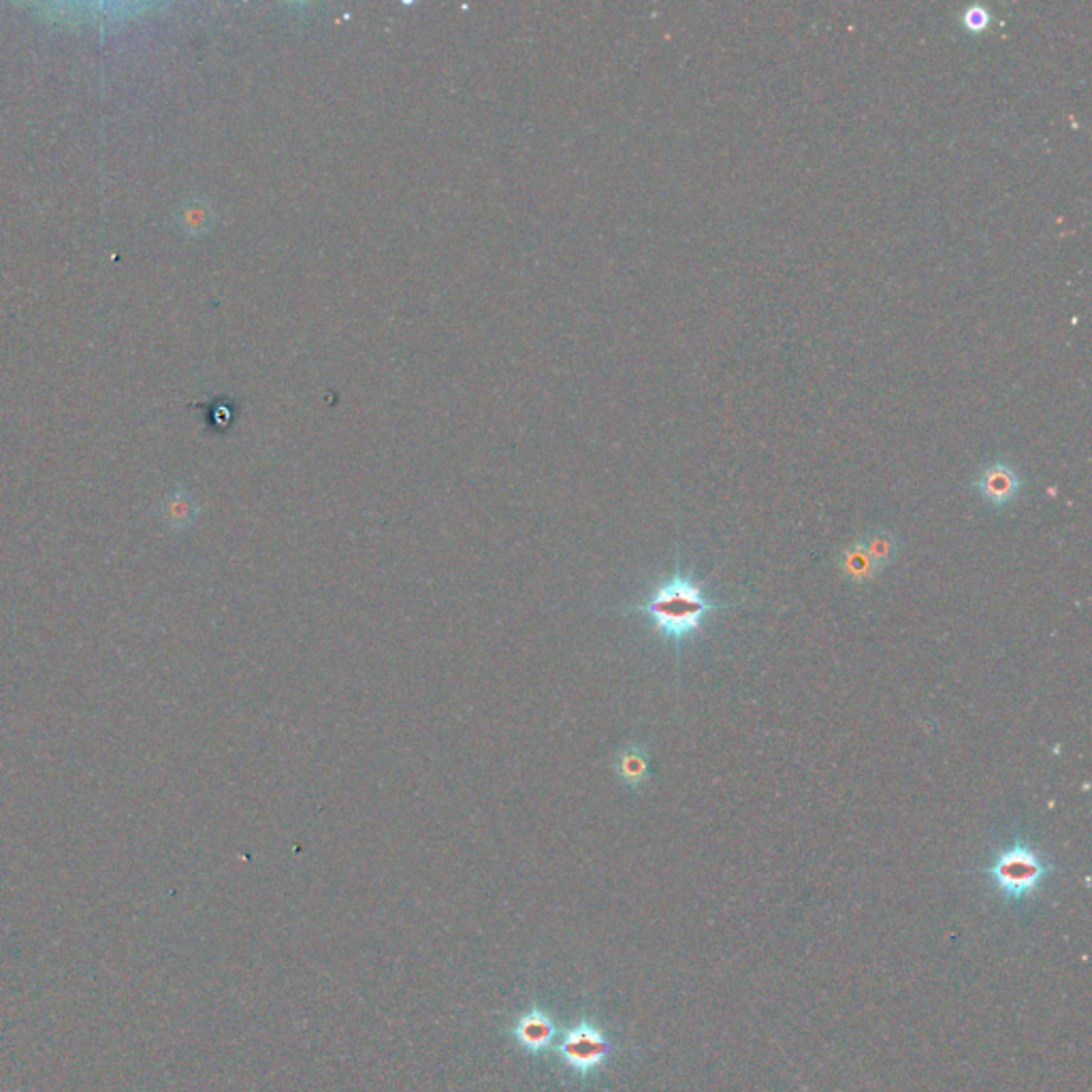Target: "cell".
<instances>
[{"label":"cell","instance_id":"cell-4","mask_svg":"<svg viewBox=\"0 0 1092 1092\" xmlns=\"http://www.w3.org/2000/svg\"><path fill=\"white\" fill-rule=\"evenodd\" d=\"M608 1044L604 1034L593 1026H579L568 1034L564 1041V1057L566 1061L579 1071H591L602 1065L606 1059Z\"/></svg>","mask_w":1092,"mask_h":1092},{"label":"cell","instance_id":"cell-8","mask_svg":"<svg viewBox=\"0 0 1092 1092\" xmlns=\"http://www.w3.org/2000/svg\"><path fill=\"white\" fill-rule=\"evenodd\" d=\"M865 540H867L869 553H871V558H873L877 570L884 572L892 564V560L896 558V551H898L894 535L888 533V531H877V533L865 535Z\"/></svg>","mask_w":1092,"mask_h":1092},{"label":"cell","instance_id":"cell-5","mask_svg":"<svg viewBox=\"0 0 1092 1092\" xmlns=\"http://www.w3.org/2000/svg\"><path fill=\"white\" fill-rule=\"evenodd\" d=\"M615 773L619 781L625 783L627 788L631 790L642 788L651 775V762H649V754L644 747L638 742L623 747L615 758Z\"/></svg>","mask_w":1092,"mask_h":1092},{"label":"cell","instance_id":"cell-1","mask_svg":"<svg viewBox=\"0 0 1092 1092\" xmlns=\"http://www.w3.org/2000/svg\"><path fill=\"white\" fill-rule=\"evenodd\" d=\"M730 606L732 604H719L708 598L702 583L696 581L694 574L685 572L681 560H677L673 577L662 581L644 600L631 604L627 610L647 615L658 634L673 642L677 656H681L683 642L698 634L706 617Z\"/></svg>","mask_w":1092,"mask_h":1092},{"label":"cell","instance_id":"cell-9","mask_svg":"<svg viewBox=\"0 0 1092 1092\" xmlns=\"http://www.w3.org/2000/svg\"><path fill=\"white\" fill-rule=\"evenodd\" d=\"M961 20H963V24H965L969 30L977 32V30H982V28L988 26V22H990V13H988V9L982 7V5H971V7L965 9V13H963Z\"/></svg>","mask_w":1092,"mask_h":1092},{"label":"cell","instance_id":"cell-6","mask_svg":"<svg viewBox=\"0 0 1092 1092\" xmlns=\"http://www.w3.org/2000/svg\"><path fill=\"white\" fill-rule=\"evenodd\" d=\"M838 570H840L842 577H846L852 583H867V581L875 579L877 574H881L877 570L873 558H871L865 538H860V540L848 544L846 549L840 551Z\"/></svg>","mask_w":1092,"mask_h":1092},{"label":"cell","instance_id":"cell-3","mask_svg":"<svg viewBox=\"0 0 1092 1092\" xmlns=\"http://www.w3.org/2000/svg\"><path fill=\"white\" fill-rule=\"evenodd\" d=\"M975 487L990 506L1003 508L1018 497L1022 489V478L1009 464L994 462L980 472Z\"/></svg>","mask_w":1092,"mask_h":1092},{"label":"cell","instance_id":"cell-2","mask_svg":"<svg viewBox=\"0 0 1092 1092\" xmlns=\"http://www.w3.org/2000/svg\"><path fill=\"white\" fill-rule=\"evenodd\" d=\"M1054 871H1057V867L1050 865L1022 838H1015V842L996 856L986 869L996 890L1011 900L1030 898Z\"/></svg>","mask_w":1092,"mask_h":1092},{"label":"cell","instance_id":"cell-7","mask_svg":"<svg viewBox=\"0 0 1092 1092\" xmlns=\"http://www.w3.org/2000/svg\"><path fill=\"white\" fill-rule=\"evenodd\" d=\"M551 1032H553L551 1022L538 1011L529 1013L527 1018H523V1022L519 1024L521 1044L527 1046V1048H533V1050L544 1048L549 1044V1039H551Z\"/></svg>","mask_w":1092,"mask_h":1092}]
</instances>
